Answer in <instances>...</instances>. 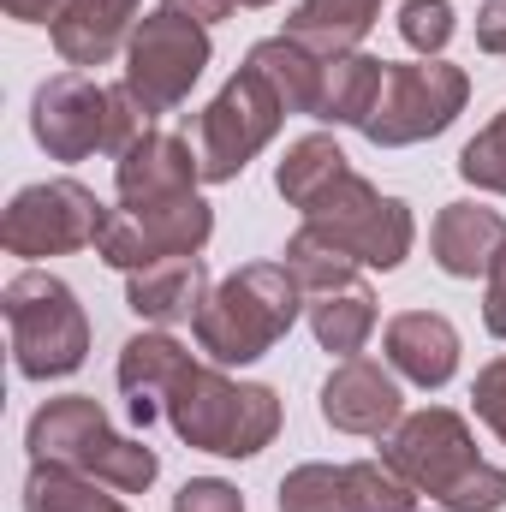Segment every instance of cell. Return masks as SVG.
<instances>
[{
	"label": "cell",
	"mask_w": 506,
	"mask_h": 512,
	"mask_svg": "<svg viewBox=\"0 0 506 512\" xmlns=\"http://www.w3.org/2000/svg\"><path fill=\"white\" fill-rule=\"evenodd\" d=\"M108 483L84 477V471H66V465H30L24 477V512H126V501L102 495Z\"/></svg>",
	"instance_id": "484cf974"
},
{
	"label": "cell",
	"mask_w": 506,
	"mask_h": 512,
	"mask_svg": "<svg viewBox=\"0 0 506 512\" xmlns=\"http://www.w3.org/2000/svg\"><path fill=\"white\" fill-rule=\"evenodd\" d=\"M471 102V78L447 60H417V66H387V84H381V102L370 114L364 137L376 149H405V143H423V137H441L465 114Z\"/></svg>",
	"instance_id": "30bf717a"
},
{
	"label": "cell",
	"mask_w": 506,
	"mask_h": 512,
	"mask_svg": "<svg viewBox=\"0 0 506 512\" xmlns=\"http://www.w3.org/2000/svg\"><path fill=\"white\" fill-rule=\"evenodd\" d=\"M173 512H245V495L221 477H191L179 495H173Z\"/></svg>",
	"instance_id": "f546056e"
},
{
	"label": "cell",
	"mask_w": 506,
	"mask_h": 512,
	"mask_svg": "<svg viewBox=\"0 0 506 512\" xmlns=\"http://www.w3.org/2000/svg\"><path fill=\"white\" fill-rule=\"evenodd\" d=\"M453 6L447 0H405L399 6V36H405V48H417L423 60H435L447 42H453Z\"/></svg>",
	"instance_id": "f1b7e54d"
},
{
	"label": "cell",
	"mask_w": 506,
	"mask_h": 512,
	"mask_svg": "<svg viewBox=\"0 0 506 512\" xmlns=\"http://www.w3.org/2000/svg\"><path fill=\"white\" fill-rule=\"evenodd\" d=\"M233 6H239V0H167L161 12H179V18H191V24H203V30H209V24H221Z\"/></svg>",
	"instance_id": "836d02e7"
},
{
	"label": "cell",
	"mask_w": 506,
	"mask_h": 512,
	"mask_svg": "<svg viewBox=\"0 0 506 512\" xmlns=\"http://www.w3.org/2000/svg\"><path fill=\"white\" fill-rule=\"evenodd\" d=\"M286 268H292V280L310 292V298H322V292H346V286H358V256L340 251L328 233H316V227H298L292 239H286Z\"/></svg>",
	"instance_id": "d4e9b609"
},
{
	"label": "cell",
	"mask_w": 506,
	"mask_h": 512,
	"mask_svg": "<svg viewBox=\"0 0 506 512\" xmlns=\"http://www.w3.org/2000/svg\"><path fill=\"white\" fill-rule=\"evenodd\" d=\"M108 203L78 185V179H48V185H24L6 203L0 221V245L12 256H66V251H90L108 227Z\"/></svg>",
	"instance_id": "9c48e42d"
},
{
	"label": "cell",
	"mask_w": 506,
	"mask_h": 512,
	"mask_svg": "<svg viewBox=\"0 0 506 512\" xmlns=\"http://www.w3.org/2000/svg\"><path fill=\"white\" fill-rule=\"evenodd\" d=\"M24 447H30V459L84 471V477H96V483H108V489H120V495H143V489L161 477L155 447H143V441H131V435H114L108 411H102L90 393H60V399H48V405L30 417Z\"/></svg>",
	"instance_id": "277c9868"
},
{
	"label": "cell",
	"mask_w": 506,
	"mask_h": 512,
	"mask_svg": "<svg viewBox=\"0 0 506 512\" xmlns=\"http://www.w3.org/2000/svg\"><path fill=\"white\" fill-rule=\"evenodd\" d=\"M459 179H465V185H477V191L506 197V108L477 131L465 149H459Z\"/></svg>",
	"instance_id": "83f0119b"
},
{
	"label": "cell",
	"mask_w": 506,
	"mask_h": 512,
	"mask_svg": "<svg viewBox=\"0 0 506 512\" xmlns=\"http://www.w3.org/2000/svg\"><path fill=\"white\" fill-rule=\"evenodd\" d=\"M381 0H298L292 18H286V36L298 48H310L316 60H334V54H358V42L376 30Z\"/></svg>",
	"instance_id": "d6986e66"
},
{
	"label": "cell",
	"mask_w": 506,
	"mask_h": 512,
	"mask_svg": "<svg viewBox=\"0 0 506 512\" xmlns=\"http://www.w3.org/2000/svg\"><path fill=\"white\" fill-rule=\"evenodd\" d=\"M143 0H66L54 18V48L66 66H108L131 42V12Z\"/></svg>",
	"instance_id": "ac0fdd59"
},
{
	"label": "cell",
	"mask_w": 506,
	"mask_h": 512,
	"mask_svg": "<svg viewBox=\"0 0 506 512\" xmlns=\"http://www.w3.org/2000/svg\"><path fill=\"white\" fill-rule=\"evenodd\" d=\"M471 405H477V417L501 435V447H506V358H495V364H483V370H477Z\"/></svg>",
	"instance_id": "4dcf8cb0"
},
{
	"label": "cell",
	"mask_w": 506,
	"mask_h": 512,
	"mask_svg": "<svg viewBox=\"0 0 506 512\" xmlns=\"http://www.w3.org/2000/svg\"><path fill=\"white\" fill-rule=\"evenodd\" d=\"M268 84H274V96L286 102V114H316V102H322V72H328V60H316L310 48H298L292 36H268V42H256L251 60Z\"/></svg>",
	"instance_id": "7402d4cb"
},
{
	"label": "cell",
	"mask_w": 506,
	"mask_h": 512,
	"mask_svg": "<svg viewBox=\"0 0 506 512\" xmlns=\"http://www.w3.org/2000/svg\"><path fill=\"white\" fill-rule=\"evenodd\" d=\"M0 6H6V18H18V24H48V18H60L66 0H0Z\"/></svg>",
	"instance_id": "e575fe53"
},
{
	"label": "cell",
	"mask_w": 506,
	"mask_h": 512,
	"mask_svg": "<svg viewBox=\"0 0 506 512\" xmlns=\"http://www.w3.org/2000/svg\"><path fill=\"white\" fill-rule=\"evenodd\" d=\"M126 304L155 322V328H179V322H197L203 304H209V268L203 256H167V262H149L126 280Z\"/></svg>",
	"instance_id": "2e32d148"
},
{
	"label": "cell",
	"mask_w": 506,
	"mask_h": 512,
	"mask_svg": "<svg viewBox=\"0 0 506 512\" xmlns=\"http://www.w3.org/2000/svg\"><path fill=\"white\" fill-rule=\"evenodd\" d=\"M429 251L435 268L453 274V280H477L495 268V256L506 251V221L483 203H447L435 215V233H429Z\"/></svg>",
	"instance_id": "e0dca14e"
},
{
	"label": "cell",
	"mask_w": 506,
	"mask_h": 512,
	"mask_svg": "<svg viewBox=\"0 0 506 512\" xmlns=\"http://www.w3.org/2000/svg\"><path fill=\"white\" fill-rule=\"evenodd\" d=\"M239 6H268V0H239Z\"/></svg>",
	"instance_id": "d590c367"
},
{
	"label": "cell",
	"mask_w": 506,
	"mask_h": 512,
	"mask_svg": "<svg viewBox=\"0 0 506 512\" xmlns=\"http://www.w3.org/2000/svg\"><path fill=\"white\" fill-rule=\"evenodd\" d=\"M381 84H387V60L376 54H334L328 72H322V102H316V120L328 126H370L381 102Z\"/></svg>",
	"instance_id": "44dd1931"
},
{
	"label": "cell",
	"mask_w": 506,
	"mask_h": 512,
	"mask_svg": "<svg viewBox=\"0 0 506 512\" xmlns=\"http://www.w3.org/2000/svg\"><path fill=\"white\" fill-rule=\"evenodd\" d=\"M310 334L322 352L334 358H358L376 334V292L370 286H346V292H322L310 304Z\"/></svg>",
	"instance_id": "cb8c5ba5"
},
{
	"label": "cell",
	"mask_w": 506,
	"mask_h": 512,
	"mask_svg": "<svg viewBox=\"0 0 506 512\" xmlns=\"http://www.w3.org/2000/svg\"><path fill=\"white\" fill-rule=\"evenodd\" d=\"M280 120H286V102L274 96V84H268L256 66H239V72L221 84V96L203 108V120H197L203 179H209V185L239 179L256 155L274 143Z\"/></svg>",
	"instance_id": "52a82bcc"
},
{
	"label": "cell",
	"mask_w": 506,
	"mask_h": 512,
	"mask_svg": "<svg viewBox=\"0 0 506 512\" xmlns=\"http://www.w3.org/2000/svg\"><path fill=\"white\" fill-rule=\"evenodd\" d=\"M280 512H358L352 465H298L280 477Z\"/></svg>",
	"instance_id": "4316f807"
},
{
	"label": "cell",
	"mask_w": 506,
	"mask_h": 512,
	"mask_svg": "<svg viewBox=\"0 0 506 512\" xmlns=\"http://www.w3.org/2000/svg\"><path fill=\"white\" fill-rule=\"evenodd\" d=\"M30 131L48 149V161H84V155H126L149 131V114L137 108L126 84H96L84 72H60L36 90Z\"/></svg>",
	"instance_id": "5b68a950"
},
{
	"label": "cell",
	"mask_w": 506,
	"mask_h": 512,
	"mask_svg": "<svg viewBox=\"0 0 506 512\" xmlns=\"http://www.w3.org/2000/svg\"><path fill=\"white\" fill-rule=\"evenodd\" d=\"M381 346H387V364L417 387H447L459 370V328L441 310H399Z\"/></svg>",
	"instance_id": "9a60e30c"
},
{
	"label": "cell",
	"mask_w": 506,
	"mask_h": 512,
	"mask_svg": "<svg viewBox=\"0 0 506 512\" xmlns=\"http://www.w3.org/2000/svg\"><path fill=\"white\" fill-rule=\"evenodd\" d=\"M298 310H304V286L292 280L286 262H245L239 274H227L209 292L191 328L209 364H256L292 334Z\"/></svg>",
	"instance_id": "3957f363"
},
{
	"label": "cell",
	"mask_w": 506,
	"mask_h": 512,
	"mask_svg": "<svg viewBox=\"0 0 506 512\" xmlns=\"http://www.w3.org/2000/svg\"><path fill=\"white\" fill-rule=\"evenodd\" d=\"M161 417L197 453L256 459L280 435V393L262 382H233V376H221V364L185 358L161 393Z\"/></svg>",
	"instance_id": "7a4b0ae2"
},
{
	"label": "cell",
	"mask_w": 506,
	"mask_h": 512,
	"mask_svg": "<svg viewBox=\"0 0 506 512\" xmlns=\"http://www.w3.org/2000/svg\"><path fill=\"white\" fill-rule=\"evenodd\" d=\"M203 66H209V30L179 12L143 18L126 42V90L149 120L173 114L191 96V84L203 78Z\"/></svg>",
	"instance_id": "8fae6325"
},
{
	"label": "cell",
	"mask_w": 506,
	"mask_h": 512,
	"mask_svg": "<svg viewBox=\"0 0 506 512\" xmlns=\"http://www.w3.org/2000/svg\"><path fill=\"white\" fill-rule=\"evenodd\" d=\"M191 352L173 340V334H131L120 346V393H126L131 417L137 423H155L161 417V393L173 382V370L185 364Z\"/></svg>",
	"instance_id": "ffe728a7"
},
{
	"label": "cell",
	"mask_w": 506,
	"mask_h": 512,
	"mask_svg": "<svg viewBox=\"0 0 506 512\" xmlns=\"http://www.w3.org/2000/svg\"><path fill=\"white\" fill-rule=\"evenodd\" d=\"M197 179H203V155H191V143L173 131H143L114 161L120 209H161V203L197 197Z\"/></svg>",
	"instance_id": "4fadbf2b"
},
{
	"label": "cell",
	"mask_w": 506,
	"mask_h": 512,
	"mask_svg": "<svg viewBox=\"0 0 506 512\" xmlns=\"http://www.w3.org/2000/svg\"><path fill=\"white\" fill-rule=\"evenodd\" d=\"M352 167H346V149L328 137V131H310V137H298L286 155H280V167H274V191L292 203V209H310L334 179H346Z\"/></svg>",
	"instance_id": "603a6c76"
},
{
	"label": "cell",
	"mask_w": 506,
	"mask_h": 512,
	"mask_svg": "<svg viewBox=\"0 0 506 512\" xmlns=\"http://www.w3.org/2000/svg\"><path fill=\"white\" fill-rule=\"evenodd\" d=\"M381 459L441 512H501L506 471L489 465L471 441V423L447 405L399 417V429L381 441Z\"/></svg>",
	"instance_id": "6da1fadb"
},
{
	"label": "cell",
	"mask_w": 506,
	"mask_h": 512,
	"mask_svg": "<svg viewBox=\"0 0 506 512\" xmlns=\"http://www.w3.org/2000/svg\"><path fill=\"white\" fill-rule=\"evenodd\" d=\"M6 304V328H12V364L30 382H54L72 376L90 352V316L78 304V292L48 274V268H24L6 280L0 292Z\"/></svg>",
	"instance_id": "8992f818"
},
{
	"label": "cell",
	"mask_w": 506,
	"mask_h": 512,
	"mask_svg": "<svg viewBox=\"0 0 506 512\" xmlns=\"http://www.w3.org/2000/svg\"><path fill=\"white\" fill-rule=\"evenodd\" d=\"M399 417H405L399 382L370 358H346L322 382V423L340 429V435H393Z\"/></svg>",
	"instance_id": "5bb4252c"
},
{
	"label": "cell",
	"mask_w": 506,
	"mask_h": 512,
	"mask_svg": "<svg viewBox=\"0 0 506 512\" xmlns=\"http://www.w3.org/2000/svg\"><path fill=\"white\" fill-rule=\"evenodd\" d=\"M215 233V209L203 197H179V203H161V209H114L96 256L120 274H137L149 262H167V256H197Z\"/></svg>",
	"instance_id": "7c38bea8"
},
{
	"label": "cell",
	"mask_w": 506,
	"mask_h": 512,
	"mask_svg": "<svg viewBox=\"0 0 506 512\" xmlns=\"http://www.w3.org/2000/svg\"><path fill=\"white\" fill-rule=\"evenodd\" d=\"M304 227H316V233H328L340 251H352L364 268H399L405 256H411V239H417V221H411V209L399 203V197H381L370 179H358V173H346V179H334L310 209H304Z\"/></svg>",
	"instance_id": "ba28073f"
},
{
	"label": "cell",
	"mask_w": 506,
	"mask_h": 512,
	"mask_svg": "<svg viewBox=\"0 0 506 512\" xmlns=\"http://www.w3.org/2000/svg\"><path fill=\"white\" fill-rule=\"evenodd\" d=\"M483 322H489V334L506 340V251L495 256V268H489V292H483Z\"/></svg>",
	"instance_id": "1f68e13d"
},
{
	"label": "cell",
	"mask_w": 506,
	"mask_h": 512,
	"mask_svg": "<svg viewBox=\"0 0 506 512\" xmlns=\"http://www.w3.org/2000/svg\"><path fill=\"white\" fill-rule=\"evenodd\" d=\"M477 48L483 54H506V0H483V12H477Z\"/></svg>",
	"instance_id": "d6a6232c"
}]
</instances>
